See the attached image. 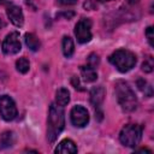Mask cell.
<instances>
[{
	"label": "cell",
	"mask_w": 154,
	"mask_h": 154,
	"mask_svg": "<svg viewBox=\"0 0 154 154\" xmlns=\"http://www.w3.org/2000/svg\"><path fill=\"white\" fill-rule=\"evenodd\" d=\"M64 125H65V116L63 107L57 103H52L49 106L48 118H47V140L51 143H53L58 138V136L64 129Z\"/></svg>",
	"instance_id": "obj_1"
},
{
	"label": "cell",
	"mask_w": 154,
	"mask_h": 154,
	"mask_svg": "<svg viewBox=\"0 0 154 154\" xmlns=\"http://www.w3.org/2000/svg\"><path fill=\"white\" fill-rule=\"evenodd\" d=\"M114 93L117 96V101L123 111L132 112L137 108V97L126 82L118 81L114 85Z\"/></svg>",
	"instance_id": "obj_2"
},
{
	"label": "cell",
	"mask_w": 154,
	"mask_h": 154,
	"mask_svg": "<svg viewBox=\"0 0 154 154\" xmlns=\"http://www.w3.org/2000/svg\"><path fill=\"white\" fill-rule=\"evenodd\" d=\"M109 63L119 71V72H128L136 65V55L128 49H118L113 52L109 58Z\"/></svg>",
	"instance_id": "obj_3"
},
{
	"label": "cell",
	"mask_w": 154,
	"mask_h": 154,
	"mask_svg": "<svg viewBox=\"0 0 154 154\" xmlns=\"http://www.w3.org/2000/svg\"><path fill=\"white\" fill-rule=\"evenodd\" d=\"M142 132L143 129L141 125L128 124L122 129L119 134V141L125 147H136L142 140Z\"/></svg>",
	"instance_id": "obj_4"
},
{
	"label": "cell",
	"mask_w": 154,
	"mask_h": 154,
	"mask_svg": "<svg viewBox=\"0 0 154 154\" xmlns=\"http://www.w3.org/2000/svg\"><path fill=\"white\" fill-rule=\"evenodd\" d=\"M0 117L6 122H11L17 117L16 103L8 95L0 96Z\"/></svg>",
	"instance_id": "obj_5"
},
{
	"label": "cell",
	"mask_w": 154,
	"mask_h": 154,
	"mask_svg": "<svg viewBox=\"0 0 154 154\" xmlns=\"http://www.w3.org/2000/svg\"><path fill=\"white\" fill-rule=\"evenodd\" d=\"M75 35L79 43H87L91 40V22L89 18H82L77 22Z\"/></svg>",
	"instance_id": "obj_6"
},
{
	"label": "cell",
	"mask_w": 154,
	"mask_h": 154,
	"mask_svg": "<svg viewBox=\"0 0 154 154\" xmlns=\"http://www.w3.org/2000/svg\"><path fill=\"white\" fill-rule=\"evenodd\" d=\"M1 49H2L4 54H6V55L17 54L22 49V45H20V41H19V34L17 31L10 32L5 37V40L2 42V46H1Z\"/></svg>",
	"instance_id": "obj_7"
},
{
	"label": "cell",
	"mask_w": 154,
	"mask_h": 154,
	"mask_svg": "<svg viewBox=\"0 0 154 154\" xmlns=\"http://www.w3.org/2000/svg\"><path fill=\"white\" fill-rule=\"evenodd\" d=\"M70 119L76 128H84L89 122V113L85 107L77 105L72 107L70 112Z\"/></svg>",
	"instance_id": "obj_8"
},
{
	"label": "cell",
	"mask_w": 154,
	"mask_h": 154,
	"mask_svg": "<svg viewBox=\"0 0 154 154\" xmlns=\"http://www.w3.org/2000/svg\"><path fill=\"white\" fill-rule=\"evenodd\" d=\"M7 17L10 19V22L16 25V26H22L23 23H24V16H23V12H22V8L16 6V5H10L7 7Z\"/></svg>",
	"instance_id": "obj_9"
},
{
	"label": "cell",
	"mask_w": 154,
	"mask_h": 154,
	"mask_svg": "<svg viewBox=\"0 0 154 154\" xmlns=\"http://www.w3.org/2000/svg\"><path fill=\"white\" fill-rule=\"evenodd\" d=\"M103 99H105V89H103V87L97 85V87H94L90 90V102H91V105L94 106V108L96 111L100 108Z\"/></svg>",
	"instance_id": "obj_10"
},
{
	"label": "cell",
	"mask_w": 154,
	"mask_h": 154,
	"mask_svg": "<svg viewBox=\"0 0 154 154\" xmlns=\"http://www.w3.org/2000/svg\"><path fill=\"white\" fill-rule=\"evenodd\" d=\"M54 152L55 153H60V154H73V153H77V147H76L73 141L66 138V140H63L57 146Z\"/></svg>",
	"instance_id": "obj_11"
},
{
	"label": "cell",
	"mask_w": 154,
	"mask_h": 154,
	"mask_svg": "<svg viewBox=\"0 0 154 154\" xmlns=\"http://www.w3.org/2000/svg\"><path fill=\"white\" fill-rule=\"evenodd\" d=\"M24 41H25V45L28 46V48L32 52L38 51L41 47V42H40L38 37L32 32H26L24 35Z\"/></svg>",
	"instance_id": "obj_12"
},
{
	"label": "cell",
	"mask_w": 154,
	"mask_h": 154,
	"mask_svg": "<svg viewBox=\"0 0 154 154\" xmlns=\"http://www.w3.org/2000/svg\"><path fill=\"white\" fill-rule=\"evenodd\" d=\"M81 75L85 82H94L97 79V72H96L95 67H93L90 65L81 66Z\"/></svg>",
	"instance_id": "obj_13"
},
{
	"label": "cell",
	"mask_w": 154,
	"mask_h": 154,
	"mask_svg": "<svg viewBox=\"0 0 154 154\" xmlns=\"http://www.w3.org/2000/svg\"><path fill=\"white\" fill-rule=\"evenodd\" d=\"M70 102V91L66 88H59L55 93V103L64 107Z\"/></svg>",
	"instance_id": "obj_14"
},
{
	"label": "cell",
	"mask_w": 154,
	"mask_h": 154,
	"mask_svg": "<svg viewBox=\"0 0 154 154\" xmlns=\"http://www.w3.org/2000/svg\"><path fill=\"white\" fill-rule=\"evenodd\" d=\"M14 143V134L12 131H5L0 136V149L10 148Z\"/></svg>",
	"instance_id": "obj_15"
},
{
	"label": "cell",
	"mask_w": 154,
	"mask_h": 154,
	"mask_svg": "<svg viewBox=\"0 0 154 154\" xmlns=\"http://www.w3.org/2000/svg\"><path fill=\"white\" fill-rule=\"evenodd\" d=\"M75 52V45L71 37L69 36H64L63 38V53L66 58H70Z\"/></svg>",
	"instance_id": "obj_16"
},
{
	"label": "cell",
	"mask_w": 154,
	"mask_h": 154,
	"mask_svg": "<svg viewBox=\"0 0 154 154\" xmlns=\"http://www.w3.org/2000/svg\"><path fill=\"white\" fill-rule=\"evenodd\" d=\"M16 69H17V71L20 72V73H26V72L29 71V69H30V63H29V60H28L25 57L19 58V59L16 61Z\"/></svg>",
	"instance_id": "obj_17"
},
{
	"label": "cell",
	"mask_w": 154,
	"mask_h": 154,
	"mask_svg": "<svg viewBox=\"0 0 154 154\" xmlns=\"http://www.w3.org/2000/svg\"><path fill=\"white\" fill-rule=\"evenodd\" d=\"M137 87H138V89H140L146 96L150 97V96L153 95V88H152V85H150L146 79H138V81H137Z\"/></svg>",
	"instance_id": "obj_18"
},
{
	"label": "cell",
	"mask_w": 154,
	"mask_h": 154,
	"mask_svg": "<svg viewBox=\"0 0 154 154\" xmlns=\"http://www.w3.org/2000/svg\"><path fill=\"white\" fill-rule=\"evenodd\" d=\"M153 67H154V63H153V58L152 57H148L144 59L143 64H142V70L147 73L152 72L153 71Z\"/></svg>",
	"instance_id": "obj_19"
},
{
	"label": "cell",
	"mask_w": 154,
	"mask_h": 154,
	"mask_svg": "<svg viewBox=\"0 0 154 154\" xmlns=\"http://www.w3.org/2000/svg\"><path fill=\"white\" fill-rule=\"evenodd\" d=\"M99 63H100V59H99V57L95 53H93V54L89 55V58H88V65H90L93 67H96L99 65Z\"/></svg>",
	"instance_id": "obj_20"
},
{
	"label": "cell",
	"mask_w": 154,
	"mask_h": 154,
	"mask_svg": "<svg viewBox=\"0 0 154 154\" xmlns=\"http://www.w3.org/2000/svg\"><path fill=\"white\" fill-rule=\"evenodd\" d=\"M146 36H147V40L150 45V47L154 46V34H153V26H148L147 30H146Z\"/></svg>",
	"instance_id": "obj_21"
},
{
	"label": "cell",
	"mask_w": 154,
	"mask_h": 154,
	"mask_svg": "<svg viewBox=\"0 0 154 154\" xmlns=\"http://www.w3.org/2000/svg\"><path fill=\"white\" fill-rule=\"evenodd\" d=\"M78 0H58V2L60 5H64V6H71V5H75L77 4Z\"/></svg>",
	"instance_id": "obj_22"
},
{
	"label": "cell",
	"mask_w": 154,
	"mask_h": 154,
	"mask_svg": "<svg viewBox=\"0 0 154 154\" xmlns=\"http://www.w3.org/2000/svg\"><path fill=\"white\" fill-rule=\"evenodd\" d=\"M125 1H126L129 5H135V4H137L140 0H125Z\"/></svg>",
	"instance_id": "obj_23"
},
{
	"label": "cell",
	"mask_w": 154,
	"mask_h": 154,
	"mask_svg": "<svg viewBox=\"0 0 154 154\" xmlns=\"http://www.w3.org/2000/svg\"><path fill=\"white\" fill-rule=\"evenodd\" d=\"M4 26H5V23H4V22H2V19L0 18V29H2Z\"/></svg>",
	"instance_id": "obj_24"
},
{
	"label": "cell",
	"mask_w": 154,
	"mask_h": 154,
	"mask_svg": "<svg viewBox=\"0 0 154 154\" xmlns=\"http://www.w3.org/2000/svg\"><path fill=\"white\" fill-rule=\"evenodd\" d=\"M99 2H107V1H112V0H96Z\"/></svg>",
	"instance_id": "obj_25"
},
{
	"label": "cell",
	"mask_w": 154,
	"mask_h": 154,
	"mask_svg": "<svg viewBox=\"0 0 154 154\" xmlns=\"http://www.w3.org/2000/svg\"><path fill=\"white\" fill-rule=\"evenodd\" d=\"M5 2V0H0V4H4Z\"/></svg>",
	"instance_id": "obj_26"
}]
</instances>
